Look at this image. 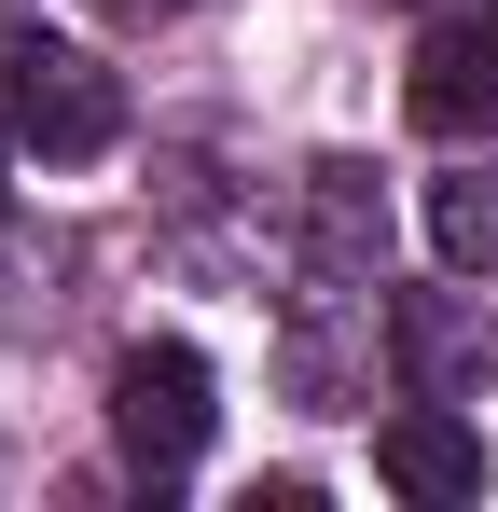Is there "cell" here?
Instances as JSON below:
<instances>
[{"mask_svg": "<svg viewBox=\"0 0 498 512\" xmlns=\"http://www.w3.org/2000/svg\"><path fill=\"white\" fill-rule=\"evenodd\" d=\"M0 111L42 167H97L125 139V84L83 56V42H0Z\"/></svg>", "mask_w": 498, "mask_h": 512, "instance_id": "obj_1", "label": "cell"}, {"mask_svg": "<svg viewBox=\"0 0 498 512\" xmlns=\"http://www.w3.org/2000/svg\"><path fill=\"white\" fill-rule=\"evenodd\" d=\"M485 28H498V0H485Z\"/></svg>", "mask_w": 498, "mask_h": 512, "instance_id": "obj_10", "label": "cell"}, {"mask_svg": "<svg viewBox=\"0 0 498 512\" xmlns=\"http://www.w3.org/2000/svg\"><path fill=\"white\" fill-rule=\"evenodd\" d=\"M388 346H402L415 388H443V402H457V388H471V360H485L471 305H443V291H402V305H388Z\"/></svg>", "mask_w": 498, "mask_h": 512, "instance_id": "obj_6", "label": "cell"}, {"mask_svg": "<svg viewBox=\"0 0 498 512\" xmlns=\"http://www.w3.org/2000/svg\"><path fill=\"white\" fill-rule=\"evenodd\" d=\"M374 485H388V499H415V512H457V499H485V429L457 416L443 388H415L402 416L374 429Z\"/></svg>", "mask_w": 498, "mask_h": 512, "instance_id": "obj_3", "label": "cell"}, {"mask_svg": "<svg viewBox=\"0 0 498 512\" xmlns=\"http://www.w3.org/2000/svg\"><path fill=\"white\" fill-rule=\"evenodd\" d=\"M305 208H319V263L332 277H374L388 263V208H374V167H305Z\"/></svg>", "mask_w": 498, "mask_h": 512, "instance_id": "obj_5", "label": "cell"}, {"mask_svg": "<svg viewBox=\"0 0 498 512\" xmlns=\"http://www.w3.org/2000/svg\"><path fill=\"white\" fill-rule=\"evenodd\" d=\"M429 250L457 263V277H498V167L471 153L457 180H429Z\"/></svg>", "mask_w": 498, "mask_h": 512, "instance_id": "obj_7", "label": "cell"}, {"mask_svg": "<svg viewBox=\"0 0 498 512\" xmlns=\"http://www.w3.org/2000/svg\"><path fill=\"white\" fill-rule=\"evenodd\" d=\"M14 153H28V139H14V111H0V194H14Z\"/></svg>", "mask_w": 498, "mask_h": 512, "instance_id": "obj_9", "label": "cell"}, {"mask_svg": "<svg viewBox=\"0 0 498 512\" xmlns=\"http://www.w3.org/2000/svg\"><path fill=\"white\" fill-rule=\"evenodd\" d=\"M402 111L429 139H457V153H485L498 139V28H429L402 70Z\"/></svg>", "mask_w": 498, "mask_h": 512, "instance_id": "obj_4", "label": "cell"}, {"mask_svg": "<svg viewBox=\"0 0 498 512\" xmlns=\"http://www.w3.org/2000/svg\"><path fill=\"white\" fill-rule=\"evenodd\" d=\"M208 429H222V402H208V360H194V346H125V360H111V443H125L153 485L208 457Z\"/></svg>", "mask_w": 498, "mask_h": 512, "instance_id": "obj_2", "label": "cell"}, {"mask_svg": "<svg viewBox=\"0 0 498 512\" xmlns=\"http://www.w3.org/2000/svg\"><path fill=\"white\" fill-rule=\"evenodd\" d=\"M111 14H125V28H166V14H194V0H111Z\"/></svg>", "mask_w": 498, "mask_h": 512, "instance_id": "obj_8", "label": "cell"}]
</instances>
